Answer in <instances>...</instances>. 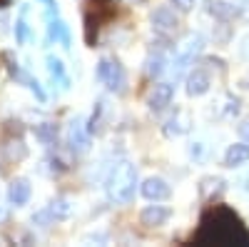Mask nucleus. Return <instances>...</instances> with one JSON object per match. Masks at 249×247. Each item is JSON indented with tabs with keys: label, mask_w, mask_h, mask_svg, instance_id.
Here are the masks:
<instances>
[{
	"label": "nucleus",
	"mask_w": 249,
	"mask_h": 247,
	"mask_svg": "<svg viewBox=\"0 0 249 247\" xmlns=\"http://www.w3.org/2000/svg\"><path fill=\"white\" fill-rule=\"evenodd\" d=\"M195 245L249 247V230L230 205H212L199 217V228L192 235Z\"/></svg>",
	"instance_id": "f257e3e1"
},
{
	"label": "nucleus",
	"mask_w": 249,
	"mask_h": 247,
	"mask_svg": "<svg viewBox=\"0 0 249 247\" xmlns=\"http://www.w3.org/2000/svg\"><path fill=\"white\" fill-rule=\"evenodd\" d=\"M105 190H107L110 202L127 205L135 197V190H137V170H135V165L127 162V160H120L110 170V175H107Z\"/></svg>",
	"instance_id": "f03ea898"
},
{
	"label": "nucleus",
	"mask_w": 249,
	"mask_h": 247,
	"mask_svg": "<svg viewBox=\"0 0 249 247\" xmlns=\"http://www.w3.org/2000/svg\"><path fill=\"white\" fill-rule=\"evenodd\" d=\"M117 15V0H85L82 20H85V43L95 48V40L102 25H107Z\"/></svg>",
	"instance_id": "7ed1b4c3"
},
{
	"label": "nucleus",
	"mask_w": 249,
	"mask_h": 247,
	"mask_svg": "<svg viewBox=\"0 0 249 247\" xmlns=\"http://www.w3.org/2000/svg\"><path fill=\"white\" fill-rule=\"evenodd\" d=\"M204 48V38L199 33H190V35H184V40L177 45L175 50V60H172V73H175V80L190 68L195 63V57L202 53Z\"/></svg>",
	"instance_id": "20e7f679"
},
{
	"label": "nucleus",
	"mask_w": 249,
	"mask_h": 247,
	"mask_svg": "<svg viewBox=\"0 0 249 247\" xmlns=\"http://www.w3.org/2000/svg\"><path fill=\"white\" fill-rule=\"evenodd\" d=\"M97 80L102 85H107V90L112 93H124V85H127V73L124 68L112 57H102L97 65Z\"/></svg>",
	"instance_id": "39448f33"
},
{
	"label": "nucleus",
	"mask_w": 249,
	"mask_h": 247,
	"mask_svg": "<svg viewBox=\"0 0 249 247\" xmlns=\"http://www.w3.org/2000/svg\"><path fill=\"white\" fill-rule=\"evenodd\" d=\"M150 23H152V30H155L157 35H162V38L175 35V33H177V28H179V20H177L175 10H172V8H167V5L157 8V10L152 13V18H150Z\"/></svg>",
	"instance_id": "423d86ee"
},
{
	"label": "nucleus",
	"mask_w": 249,
	"mask_h": 247,
	"mask_svg": "<svg viewBox=\"0 0 249 247\" xmlns=\"http://www.w3.org/2000/svg\"><path fill=\"white\" fill-rule=\"evenodd\" d=\"M45 20H48V43H62L65 48H70L72 38H70V30H68V25L62 23V20H60V15H57V5L48 8V13H45Z\"/></svg>",
	"instance_id": "0eeeda50"
},
{
	"label": "nucleus",
	"mask_w": 249,
	"mask_h": 247,
	"mask_svg": "<svg viewBox=\"0 0 249 247\" xmlns=\"http://www.w3.org/2000/svg\"><path fill=\"white\" fill-rule=\"evenodd\" d=\"M90 128L85 125V120L82 117H75L72 122H70V128H68V145H70V150L72 152H88V148H90Z\"/></svg>",
	"instance_id": "6e6552de"
},
{
	"label": "nucleus",
	"mask_w": 249,
	"mask_h": 247,
	"mask_svg": "<svg viewBox=\"0 0 249 247\" xmlns=\"http://www.w3.org/2000/svg\"><path fill=\"white\" fill-rule=\"evenodd\" d=\"M175 97V85L172 82H157V85H152V90L147 93V108L152 113H160L164 110L172 102Z\"/></svg>",
	"instance_id": "1a4fd4ad"
},
{
	"label": "nucleus",
	"mask_w": 249,
	"mask_h": 247,
	"mask_svg": "<svg viewBox=\"0 0 249 247\" xmlns=\"http://www.w3.org/2000/svg\"><path fill=\"white\" fill-rule=\"evenodd\" d=\"M210 85H212V77L204 68H195L190 75H187V95H192V97L204 95L207 90H210Z\"/></svg>",
	"instance_id": "9d476101"
},
{
	"label": "nucleus",
	"mask_w": 249,
	"mask_h": 247,
	"mask_svg": "<svg viewBox=\"0 0 249 247\" xmlns=\"http://www.w3.org/2000/svg\"><path fill=\"white\" fill-rule=\"evenodd\" d=\"M172 210L170 208H162V205H147L142 212H140V222L144 228H162L164 222L170 220Z\"/></svg>",
	"instance_id": "9b49d317"
},
{
	"label": "nucleus",
	"mask_w": 249,
	"mask_h": 247,
	"mask_svg": "<svg viewBox=\"0 0 249 247\" xmlns=\"http://www.w3.org/2000/svg\"><path fill=\"white\" fill-rule=\"evenodd\" d=\"M142 197H147V200H152V202H157V200H167L170 197V185L164 182L162 177H147L142 182Z\"/></svg>",
	"instance_id": "f8f14e48"
},
{
	"label": "nucleus",
	"mask_w": 249,
	"mask_h": 247,
	"mask_svg": "<svg viewBox=\"0 0 249 247\" xmlns=\"http://www.w3.org/2000/svg\"><path fill=\"white\" fill-rule=\"evenodd\" d=\"M192 120H190V113L184 110H175V115L164 122V135L167 137H177V135H184L187 130H190Z\"/></svg>",
	"instance_id": "ddd939ff"
},
{
	"label": "nucleus",
	"mask_w": 249,
	"mask_h": 247,
	"mask_svg": "<svg viewBox=\"0 0 249 247\" xmlns=\"http://www.w3.org/2000/svg\"><path fill=\"white\" fill-rule=\"evenodd\" d=\"M224 190H227V182L222 177H217V175H210V177H202L199 180V197L207 200V202L219 197Z\"/></svg>",
	"instance_id": "4468645a"
},
{
	"label": "nucleus",
	"mask_w": 249,
	"mask_h": 247,
	"mask_svg": "<svg viewBox=\"0 0 249 247\" xmlns=\"http://www.w3.org/2000/svg\"><path fill=\"white\" fill-rule=\"evenodd\" d=\"M33 195V188H30V182L25 177H18L10 182V190H8V200L13 205H25Z\"/></svg>",
	"instance_id": "2eb2a0df"
},
{
	"label": "nucleus",
	"mask_w": 249,
	"mask_h": 247,
	"mask_svg": "<svg viewBox=\"0 0 249 247\" xmlns=\"http://www.w3.org/2000/svg\"><path fill=\"white\" fill-rule=\"evenodd\" d=\"M249 160V142H237V145H230V150H227L224 155V168H239V165H244Z\"/></svg>",
	"instance_id": "dca6fc26"
},
{
	"label": "nucleus",
	"mask_w": 249,
	"mask_h": 247,
	"mask_svg": "<svg viewBox=\"0 0 249 247\" xmlns=\"http://www.w3.org/2000/svg\"><path fill=\"white\" fill-rule=\"evenodd\" d=\"M48 73H50V77L53 80H57L62 88H68L70 85V77H68V73H65V65H62V60H57L55 55H48Z\"/></svg>",
	"instance_id": "f3484780"
},
{
	"label": "nucleus",
	"mask_w": 249,
	"mask_h": 247,
	"mask_svg": "<svg viewBox=\"0 0 249 247\" xmlns=\"http://www.w3.org/2000/svg\"><path fill=\"white\" fill-rule=\"evenodd\" d=\"M50 215L55 217V220H62V217H68L70 212H72V205L65 200V197H55L53 202H50Z\"/></svg>",
	"instance_id": "a211bd4d"
},
{
	"label": "nucleus",
	"mask_w": 249,
	"mask_h": 247,
	"mask_svg": "<svg viewBox=\"0 0 249 247\" xmlns=\"http://www.w3.org/2000/svg\"><path fill=\"white\" fill-rule=\"evenodd\" d=\"M210 8L212 15H217V18H232L234 15V5H230V3H224V0H210V3H207Z\"/></svg>",
	"instance_id": "6ab92c4d"
},
{
	"label": "nucleus",
	"mask_w": 249,
	"mask_h": 247,
	"mask_svg": "<svg viewBox=\"0 0 249 247\" xmlns=\"http://www.w3.org/2000/svg\"><path fill=\"white\" fill-rule=\"evenodd\" d=\"M28 38H30V28L25 23V8H20V18H18V23H15V40L23 45Z\"/></svg>",
	"instance_id": "aec40b11"
},
{
	"label": "nucleus",
	"mask_w": 249,
	"mask_h": 247,
	"mask_svg": "<svg viewBox=\"0 0 249 247\" xmlns=\"http://www.w3.org/2000/svg\"><path fill=\"white\" fill-rule=\"evenodd\" d=\"M15 77H18V80H23L25 85H28V88H30V90L35 93V97H37L40 102H45V93H43V88H40V82H37V80H35L33 75H28V73H23V70H20V73H18Z\"/></svg>",
	"instance_id": "412c9836"
},
{
	"label": "nucleus",
	"mask_w": 249,
	"mask_h": 247,
	"mask_svg": "<svg viewBox=\"0 0 249 247\" xmlns=\"http://www.w3.org/2000/svg\"><path fill=\"white\" fill-rule=\"evenodd\" d=\"M224 110H222V117H237L239 115V100L234 95H224Z\"/></svg>",
	"instance_id": "4be33fe9"
},
{
	"label": "nucleus",
	"mask_w": 249,
	"mask_h": 247,
	"mask_svg": "<svg viewBox=\"0 0 249 247\" xmlns=\"http://www.w3.org/2000/svg\"><path fill=\"white\" fill-rule=\"evenodd\" d=\"M162 70H164V57L162 55H150L147 57V75L157 77V75H162Z\"/></svg>",
	"instance_id": "5701e85b"
},
{
	"label": "nucleus",
	"mask_w": 249,
	"mask_h": 247,
	"mask_svg": "<svg viewBox=\"0 0 249 247\" xmlns=\"http://www.w3.org/2000/svg\"><path fill=\"white\" fill-rule=\"evenodd\" d=\"M37 137L43 140L45 145H50V142H55V137H57V128L50 125V122H45V125H40V128H37Z\"/></svg>",
	"instance_id": "b1692460"
},
{
	"label": "nucleus",
	"mask_w": 249,
	"mask_h": 247,
	"mask_svg": "<svg viewBox=\"0 0 249 247\" xmlns=\"http://www.w3.org/2000/svg\"><path fill=\"white\" fill-rule=\"evenodd\" d=\"M170 3H172L175 10H179V13H190V10H195L197 0H170Z\"/></svg>",
	"instance_id": "393cba45"
},
{
	"label": "nucleus",
	"mask_w": 249,
	"mask_h": 247,
	"mask_svg": "<svg viewBox=\"0 0 249 247\" xmlns=\"http://www.w3.org/2000/svg\"><path fill=\"white\" fill-rule=\"evenodd\" d=\"M237 130H239V137L249 142V120H244V122H242V125H239Z\"/></svg>",
	"instance_id": "a878e982"
},
{
	"label": "nucleus",
	"mask_w": 249,
	"mask_h": 247,
	"mask_svg": "<svg viewBox=\"0 0 249 247\" xmlns=\"http://www.w3.org/2000/svg\"><path fill=\"white\" fill-rule=\"evenodd\" d=\"M239 190H242V192H244V195L249 197V172H247V175H244V177L239 180Z\"/></svg>",
	"instance_id": "bb28decb"
},
{
	"label": "nucleus",
	"mask_w": 249,
	"mask_h": 247,
	"mask_svg": "<svg viewBox=\"0 0 249 247\" xmlns=\"http://www.w3.org/2000/svg\"><path fill=\"white\" fill-rule=\"evenodd\" d=\"M239 88H242V90H249V75L239 80Z\"/></svg>",
	"instance_id": "cd10ccee"
},
{
	"label": "nucleus",
	"mask_w": 249,
	"mask_h": 247,
	"mask_svg": "<svg viewBox=\"0 0 249 247\" xmlns=\"http://www.w3.org/2000/svg\"><path fill=\"white\" fill-rule=\"evenodd\" d=\"M40 3H45L48 8H53V5H57V3H55V0H40Z\"/></svg>",
	"instance_id": "c85d7f7f"
},
{
	"label": "nucleus",
	"mask_w": 249,
	"mask_h": 247,
	"mask_svg": "<svg viewBox=\"0 0 249 247\" xmlns=\"http://www.w3.org/2000/svg\"><path fill=\"white\" fill-rule=\"evenodd\" d=\"M10 5V0H0V10H3V8H8Z\"/></svg>",
	"instance_id": "c756f323"
},
{
	"label": "nucleus",
	"mask_w": 249,
	"mask_h": 247,
	"mask_svg": "<svg viewBox=\"0 0 249 247\" xmlns=\"http://www.w3.org/2000/svg\"><path fill=\"white\" fill-rule=\"evenodd\" d=\"M0 215H3V212H0Z\"/></svg>",
	"instance_id": "7c9ffc66"
}]
</instances>
